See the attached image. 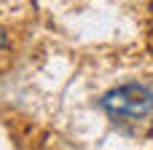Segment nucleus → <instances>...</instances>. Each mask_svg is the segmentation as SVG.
I'll list each match as a JSON object with an SVG mask.
<instances>
[{"mask_svg":"<svg viewBox=\"0 0 153 150\" xmlns=\"http://www.w3.org/2000/svg\"><path fill=\"white\" fill-rule=\"evenodd\" d=\"M151 11H153V3H151Z\"/></svg>","mask_w":153,"mask_h":150,"instance_id":"3","label":"nucleus"},{"mask_svg":"<svg viewBox=\"0 0 153 150\" xmlns=\"http://www.w3.org/2000/svg\"><path fill=\"white\" fill-rule=\"evenodd\" d=\"M102 110L113 118H132V121H140L145 115L153 113V91L145 86H137V83H129V86H118L113 91H108L102 99H100Z\"/></svg>","mask_w":153,"mask_h":150,"instance_id":"1","label":"nucleus"},{"mask_svg":"<svg viewBox=\"0 0 153 150\" xmlns=\"http://www.w3.org/2000/svg\"><path fill=\"white\" fill-rule=\"evenodd\" d=\"M0 46H3V32H0Z\"/></svg>","mask_w":153,"mask_h":150,"instance_id":"2","label":"nucleus"}]
</instances>
